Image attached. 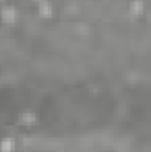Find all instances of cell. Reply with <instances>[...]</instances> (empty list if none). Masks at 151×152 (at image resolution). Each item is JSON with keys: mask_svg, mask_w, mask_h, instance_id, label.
<instances>
[{"mask_svg": "<svg viewBox=\"0 0 151 152\" xmlns=\"http://www.w3.org/2000/svg\"><path fill=\"white\" fill-rule=\"evenodd\" d=\"M16 143L13 138H2L0 140V152H14Z\"/></svg>", "mask_w": 151, "mask_h": 152, "instance_id": "6da1fadb", "label": "cell"}]
</instances>
